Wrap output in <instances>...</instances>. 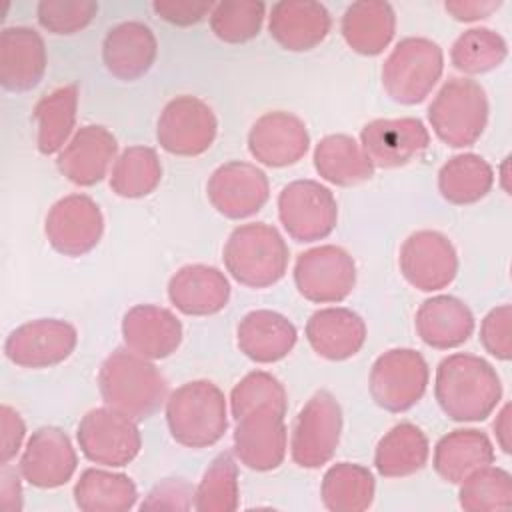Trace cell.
<instances>
[{"label":"cell","mask_w":512,"mask_h":512,"mask_svg":"<svg viewBox=\"0 0 512 512\" xmlns=\"http://www.w3.org/2000/svg\"><path fill=\"white\" fill-rule=\"evenodd\" d=\"M330 26L326 6L312 0H280L268 16L270 36L290 52L312 50L328 36Z\"/></svg>","instance_id":"cell-23"},{"label":"cell","mask_w":512,"mask_h":512,"mask_svg":"<svg viewBox=\"0 0 512 512\" xmlns=\"http://www.w3.org/2000/svg\"><path fill=\"white\" fill-rule=\"evenodd\" d=\"M0 426H2V448H0L2 456H0V462L4 466L20 450L24 434H26V426H24V420L20 418V414L14 408H10L8 404H2V408H0Z\"/></svg>","instance_id":"cell-48"},{"label":"cell","mask_w":512,"mask_h":512,"mask_svg":"<svg viewBox=\"0 0 512 512\" xmlns=\"http://www.w3.org/2000/svg\"><path fill=\"white\" fill-rule=\"evenodd\" d=\"M306 340L326 360H348L364 346L366 324L350 308H322L308 318Z\"/></svg>","instance_id":"cell-27"},{"label":"cell","mask_w":512,"mask_h":512,"mask_svg":"<svg viewBox=\"0 0 512 512\" xmlns=\"http://www.w3.org/2000/svg\"><path fill=\"white\" fill-rule=\"evenodd\" d=\"M494 462V446L486 432L476 428H458L444 434L434 446V470L450 482L460 484L470 472Z\"/></svg>","instance_id":"cell-30"},{"label":"cell","mask_w":512,"mask_h":512,"mask_svg":"<svg viewBox=\"0 0 512 512\" xmlns=\"http://www.w3.org/2000/svg\"><path fill=\"white\" fill-rule=\"evenodd\" d=\"M96 12L94 0H42L36 8L40 26L52 34H76L94 20Z\"/></svg>","instance_id":"cell-44"},{"label":"cell","mask_w":512,"mask_h":512,"mask_svg":"<svg viewBox=\"0 0 512 512\" xmlns=\"http://www.w3.org/2000/svg\"><path fill=\"white\" fill-rule=\"evenodd\" d=\"M0 496H2V508L4 510H20L22 508V488H20V480L16 476V472H12L8 468V464H4L2 468V488H0Z\"/></svg>","instance_id":"cell-50"},{"label":"cell","mask_w":512,"mask_h":512,"mask_svg":"<svg viewBox=\"0 0 512 512\" xmlns=\"http://www.w3.org/2000/svg\"><path fill=\"white\" fill-rule=\"evenodd\" d=\"M278 218L290 238L314 242L336 228L338 204L330 188L320 182L294 180L278 196Z\"/></svg>","instance_id":"cell-9"},{"label":"cell","mask_w":512,"mask_h":512,"mask_svg":"<svg viewBox=\"0 0 512 512\" xmlns=\"http://www.w3.org/2000/svg\"><path fill=\"white\" fill-rule=\"evenodd\" d=\"M194 490L182 478H166L158 482L140 504L142 510H188L194 506L192 502Z\"/></svg>","instance_id":"cell-46"},{"label":"cell","mask_w":512,"mask_h":512,"mask_svg":"<svg viewBox=\"0 0 512 512\" xmlns=\"http://www.w3.org/2000/svg\"><path fill=\"white\" fill-rule=\"evenodd\" d=\"M118 152V142L110 130L88 124L76 130L60 152L56 164L64 178L76 186H94L106 172Z\"/></svg>","instance_id":"cell-22"},{"label":"cell","mask_w":512,"mask_h":512,"mask_svg":"<svg viewBox=\"0 0 512 512\" xmlns=\"http://www.w3.org/2000/svg\"><path fill=\"white\" fill-rule=\"evenodd\" d=\"M508 56L506 40L490 28L462 32L450 50L452 66L464 74H484L498 68Z\"/></svg>","instance_id":"cell-39"},{"label":"cell","mask_w":512,"mask_h":512,"mask_svg":"<svg viewBox=\"0 0 512 512\" xmlns=\"http://www.w3.org/2000/svg\"><path fill=\"white\" fill-rule=\"evenodd\" d=\"M342 432V408L328 390H318L298 412L290 454L302 468H320L332 460Z\"/></svg>","instance_id":"cell-8"},{"label":"cell","mask_w":512,"mask_h":512,"mask_svg":"<svg viewBox=\"0 0 512 512\" xmlns=\"http://www.w3.org/2000/svg\"><path fill=\"white\" fill-rule=\"evenodd\" d=\"M294 284L310 302H342L356 284L354 258L334 244L310 248L296 258Z\"/></svg>","instance_id":"cell-11"},{"label":"cell","mask_w":512,"mask_h":512,"mask_svg":"<svg viewBox=\"0 0 512 512\" xmlns=\"http://www.w3.org/2000/svg\"><path fill=\"white\" fill-rule=\"evenodd\" d=\"M314 168L330 184L356 186L374 176V164L348 134H328L314 148Z\"/></svg>","instance_id":"cell-32"},{"label":"cell","mask_w":512,"mask_h":512,"mask_svg":"<svg viewBox=\"0 0 512 512\" xmlns=\"http://www.w3.org/2000/svg\"><path fill=\"white\" fill-rule=\"evenodd\" d=\"M46 72V46L28 26H10L0 36V84L10 92L38 86Z\"/></svg>","instance_id":"cell-24"},{"label":"cell","mask_w":512,"mask_h":512,"mask_svg":"<svg viewBox=\"0 0 512 512\" xmlns=\"http://www.w3.org/2000/svg\"><path fill=\"white\" fill-rule=\"evenodd\" d=\"M458 502L468 512L506 510L512 504V476L504 468L482 466L462 478Z\"/></svg>","instance_id":"cell-41"},{"label":"cell","mask_w":512,"mask_h":512,"mask_svg":"<svg viewBox=\"0 0 512 512\" xmlns=\"http://www.w3.org/2000/svg\"><path fill=\"white\" fill-rule=\"evenodd\" d=\"M210 204L226 218L240 220L256 214L270 196L264 170L250 162H226L218 166L206 184Z\"/></svg>","instance_id":"cell-16"},{"label":"cell","mask_w":512,"mask_h":512,"mask_svg":"<svg viewBox=\"0 0 512 512\" xmlns=\"http://www.w3.org/2000/svg\"><path fill=\"white\" fill-rule=\"evenodd\" d=\"M168 298L186 316H210L226 308L230 284L214 266L188 264L170 278Z\"/></svg>","instance_id":"cell-25"},{"label":"cell","mask_w":512,"mask_h":512,"mask_svg":"<svg viewBox=\"0 0 512 512\" xmlns=\"http://www.w3.org/2000/svg\"><path fill=\"white\" fill-rule=\"evenodd\" d=\"M288 246L282 234L264 222L242 224L224 244V266L230 276L248 288L276 284L288 268Z\"/></svg>","instance_id":"cell-4"},{"label":"cell","mask_w":512,"mask_h":512,"mask_svg":"<svg viewBox=\"0 0 512 512\" xmlns=\"http://www.w3.org/2000/svg\"><path fill=\"white\" fill-rule=\"evenodd\" d=\"M136 500V484L120 472L88 468L74 484V502L82 512H126Z\"/></svg>","instance_id":"cell-34"},{"label":"cell","mask_w":512,"mask_h":512,"mask_svg":"<svg viewBox=\"0 0 512 512\" xmlns=\"http://www.w3.org/2000/svg\"><path fill=\"white\" fill-rule=\"evenodd\" d=\"M494 184L492 166L478 154H458L442 164L438 172V190L442 198L456 206L482 200Z\"/></svg>","instance_id":"cell-37"},{"label":"cell","mask_w":512,"mask_h":512,"mask_svg":"<svg viewBox=\"0 0 512 512\" xmlns=\"http://www.w3.org/2000/svg\"><path fill=\"white\" fill-rule=\"evenodd\" d=\"M360 144L374 166L398 168L428 148L430 134L418 118H378L362 128Z\"/></svg>","instance_id":"cell-17"},{"label":"cell","mask_w":512,"mask_h":512,"mask_svg":"<svg viewBox=\"0 0 512 512\" xmlns=\"http://www.w3.org/2000/svg\"><path fill=\"white\" fill-rule=\"evenodd\" d=\"M414 322L420 340L436 350L458 348L474 332L472 310L460 298L448 294L424 300Z\"/></svg>","instance_id":"cell-29"},{"label":"cell","mask_w":512,"mask_h":512,"mask_svg":"<svg viewBox=\"0 0 512 512\" xmlns=\"http://www.w3.org/2000/svg\"><path fill=\"white\" fill-rule=\"evenodd\" d=\"M76 328L58 318H38L10 332L4 342L6 358L22 368H48L64 362L76 348Z\"/></svg>","instance_id":"cell-14"},{"label":"cell","mask_w":512,"mask_h":512,"mask_svg":"<svg viewBox=\"0 0 512 512\" xmlns=\"http://www.w3.org/2000/svg\"><path fill=\"white\" fill-rule=\"evenodd\" d=\"M376 482L368 468L352 462L330 466L322 478V504L330 512H362L372 506Z\"/></svg>","instance_id":"cell-35"},{"label":"cell","mask_w":512,"mask_h":512,"mask_svg":"<svg viewBox=\"0 0 512 512\" xmlns=\"http://www.w3.org/2000/svg\"><path fill=\"white\" fill-rule=\"evenodd\" d=\"M240 352L258 364H272L286 358L296 346V326L280 312L252 310L236 330Z\"/></svg>","instance_id":"cell-28"},{"label":"cell","mask_w":512,"mask_h":512,"mask_svg":"<svg viewBox=\"0 0 512 512\" xmlns=\"http://www.w3.org/2000/svg\"><path fill=\"white\" fill-rule=\"evenodd\" d=\"M310 146L306 124L284 110L262 114L248 132V150L256 162L284 168L304 158Z\"/></svg>","instance_id":"cell-19"},{"label":"cell","mask_w":512,"mask_h":512,"mask_svg":"<svg viewBox=\"0 0 512 512\" xmlns=\"http://www.w3.org/2000/svg\"><path fill=\"white\" fill-rule=\"evenodd\" d=\"M44 232L56 252L82 256L102 238L104 218L100 206L86 194L64 196L50 208Z\"/></svg>","instance_id":"cell-15"},{"label":"cell","mask_w":512,"mask_h":512,"mask_svg":"<svg viewBox=\"0 0 512 512\" xmlns=\"http://www.w3.org/2000/svg\"><path fill=\"white\" fill-rule=\"evenodd\" d=\"M76 438L82 454L90 462L104 466H126L142 446L136 420L110 406L86 412L78 424Z\"/></svg>","instance_id":"cell-10"},{"label":"cell","mask_w":512,"mask_h":512,"mask_svg":"<svg viewBox=\"0 0 512 512\" xmlns=\"http://www.w3.org/2000/svg\"><path fill=\"white\" fill-rule=\"evenodd\" d=\"M172 438L186 448L214 446L228 428L224 392L210 380H192L166 400Z\"/></svg>","instance_id":"cell-3"},{"label":"cell","mask_w":512,"mask_h":512,"mask_svg":"<svg viewBox=\"0 0 512 512\" xmlns=\"http://www.w3.org/2000/svg\"><path fill=\"white\" fill-rule=\"evenodd\" d=\"M500 6H502V2H494V0H448V2H444L446 12L458 22H474V20L488 18Z\"/></svg>","instance_id":"cell-49"},{"label":"cell","mask_w":512,"mask_h":512,"mask_svg":"<svg viewBox=\"0 0 512 512\" xmlns=\"http://www.w3.org/2000/svg\"><path fill=\"white\" fill-rule=\"evenodd\" d=\"M428 378V364L418 350L392 348L372 364L368 388L380 408L404 412L424 396Z\"/></svg>","instance_id":"cell-7"},{"label":"cell","mask_w":512,"mask_h":512,"mask_svg":"<svg viewBox=\"0 0 512 512\" xmlns=\"http://www.w3.org/2000/svg\"><path fill=\"white\" fill-rule=\"evenodd\" d=\"M78 456L62 428L42 426L32 432L20 458L22 478L36 488L64 486L76 472Z\"/></svg>","instance_id":"cell-20"},{"label":"cell","mask_w":512,"mask_h":512,"mask_svg":"<svg viewBox=\"0 0 512 512\" xmlns=\"http://www.w3.org/2000/svg\"><path fill=\"white\" fill-rule=\"evenodd\" d=\"M480 342L498 360L512 358V308L502 304L492 308L480 324Z\"/></svg>","instance_id":"cell-45"},{"label":"cell","mask_w":512,"mask_h":512,"mask_svg":"<svg viewBox=\"0 0 512 512\" xmlns=\"http://www.w3.org/2000/svg\"><path fill=\"white\" fill-rule=\"evenodd\" d=\"M122 338L130 352L146 360H162L178 350L182 322L168 308L138 304L124 314Z\"/></svg>","instance_id":"cell-21"},{"label":"cell","mask_w":512,"mask_h":512,"mask_svg":"<svg viewBox=\"0 0 512 512\" xmlns=\"http://www.w3.org/2000/svg\"><path fill=\"white\" fill-rule=\"evenodd\" d=\"M266 16V4L258 0H224L210 12V28L228 44H242L258 36Z\"/></svg>","instance_id":"cell-42"},{"label":"cell","mask_w":512,"mask_h":512,"mask_svg":"<svg viewBox=\"0 0 512 512\" xmlns=\"http://www.w3.org/2000/svg\"><path fill=\"white\" fill-rule=\"evenodd\" d=\"M256 408H270L282 416L288 412V396L282 382L270 372H248L230 392V410L234 420Z\"/></svg>","instance_id":"cell-43"},{"label":"cell","mask_w":512,"mask_h":512,"mask_svg":"<svg viewBox=\"0 0 512 512\" xmlns=\"http://www.w3.org/2000/svg\"><path fill=\"white\" fill-rule=\"evenodd\" d=\"M98 388L106 406L132 420L150 418L168 396V380L146 358L116 348L100 366Z\"/></svg>","instance_id":"cell-2"},{"label":"cell","mask_w":512,"mask_h":512,"mask_svg":"<svg viewBox=\"0 0 512 512\" xmlns=\"http://www.w3.org/2000/svg\"><path fill=\"white\" fill-rule=\"evenodd\" d=\"M284 416L270 408H256L236 420L234 454L256 472H268L282 464L286 456Z\"/></svg>","instance_id":"cell-18"},{"label":"cell","mask_w":512,"mask_h":512,"mask_svg":"<svg viewBox=\"0 0 512 512\" xmlns=\"http://www.w3.org/2000/svg\"><path fill=\"white\" fill-rule=\"evenodd\" d=\"M434 396L450 420L480 422L500 404L502 384L490 362L458 352L438 364Z\"/></svg>","instance_id":"cell-1"},{"label":"cell","mask_w":512,"mask_h":512,"mask_svg":"<svg viewBox=\"0 0 512 512\" xmlns=\"http://www.w3.org/2000/svg\"><path fill=\"white\" fill-rule=\"evenodd\" d=\"M444 70L442 48L420 36L400 40L382 66V86L386 94L400 104L422 102Z\"/></svg>","instance_id":"cell-6"},{"label":"cell","mask_w":512,"mask_h":512,"mask_svg":"<svg viewBox=\"0 0 512 512\" xmlns=\"http://www.w3.org/2000/svg\"><path fill=\"white\" fill-rule=\"evenodd\" d=\"M78 86L66 84L44 94L34 110L32 118L38 124V150L44 156L58 152L76 124Z\"/></svg>","instance_id":"cell-36"},{"label":"cell","mask_w":512,"mask_h":512,"mask_svg":"<svg viewBox=\"0 0 512 512\" xmlns=\"http://www.w3.org/2000/svg\"><path fill=\"white\" fill-rule=\"evenodd\" d=\"M218 132L212 108L196 96H176L160 112L156 126L158 144L176 156L206 152Z\"/></svg>","instance_id":"cell-12"},{"label":"cell","mask_w":512,"mask_h":512,"mask_svg":"<svg viewBox=\"0 0 512 512\" xmlns=\"http://www.w3.org/2000/svg\"><path fill=\"white\" fill-rule=\"evenodd\" d=\"M238 504V466L228 452H220L194 490V508L200 512H234Z\"/></svg>","instance_id":"cell-40"},{"label":"cell","mask_w":512,"mask_h":512,"mask_svg":"<svg viewBox=\"0 0 512 512\" xmlns=\"http://www.w3.org/2000/svg\"><path fill=\"white\" fill-rule=\"evenodd\" d=\"M398 264L408 284L422 292H434L456 278L458 254L442 232L418 230L404 240Z\"/></svg>","instance_id":"cell-13"},{"label":"cell","mask_w":512,"mask_h":512,"mask_svg":"<svg viewBox=\"0 0 512 512\" xmlns=\"http://www.w3.org/2000/svg\"><path fill=\"white\" fill-rule=\"evenodd\" d=\"M428 452L426 434L412 422H400L380 438L374 452V466L384 478L412 476L424 468Z\"/></svg>","instance_id":"cell-33"},{"label":"cell","mask_w":512,"mask_h":512,"mask_svg":"<svg viewBox=\"0 0 512 512\" xmlns=\"http://www.w3.org/2000/svg\"><path fill=\"white\" fill-rule=\"evenodd\" d=\"M494 434L500 448L510 454V404H506L494 420Z\"/></svg>","instance_id":"cell-51"},{"label":"cell","mask_w":512,"mask_h":512,"mask_svg":"<svg viewBox=\"0 0 512 512\" xmlns=\"http://www.w3.org/2000/svg\"><path fill=\"white\" fill-rule=\"evenodd\" d=\"M340 30L354 52L362 56H378L394 38V8L380 0L354 2L346 8Z\"/></svg>","instance_id":"cell-31"},{"label":"cell","mask_w":512,"mask_h":512,"mask_svg":"<svg viewBox=\"0 0 512 512\" xmlns=\"http://www.w3.org/2000/svg\"><path fill=\"white\" fill-rule=\"evenodd\" d=\"M434 134L452 148L478 142L488 122V98L484 88L470 78H450L428 106Z\"/></svg>","instance_id":"cell-5"},{"label":"cell","mask_w":512,"mask_h":512,"mask_svg":"<svg viewBox=\"0 0 512 512\" xmlns=\"http://www.w3.org/2000/svg\"><path fill=\"white\" fill-rule=\"evenodd\" d=\"M162 178V164L154 148L130 146L114 162L110 188L122 198H142L156 190Z\"/></svg>","instance_id":"cell-38"},{"label":"cell","mask_w":512,"mask_h":512,"mask_svg":"<svg viewBox=\"0 0 512 512\" xmlns=\"http://www.w3.org/2000/svg\"><path fill=\"white\" fill-rule=\"evenodd\" d=\"M210 2H192V0H154L152 10L166 22L176 26L198 24L206 14L212 12Z\"/></svg>","instance_id":"cell-47"},{"label":"cell","mask_w":512,"mask_h":512,"mask_svg":"<svg viewBox=\"0 0 512 512\" xmlns=\"http://www.w3.org/2000/svg\"><path fill=\"white\" fill-rule=\"evenodd\" d=\"M158 52V42L150 26L138 20L122 22L108 30L102 42V60L106 70L118 80H136L144 76Z\"/></svg>","instance_id":"cell-26"}]
</instances>
